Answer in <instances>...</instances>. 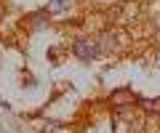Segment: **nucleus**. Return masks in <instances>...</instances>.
I'll return each instance as SVG.
<instances>
[{"label": "nucleus", "instance_id": "1", "mask_svg": "<svg viewBox=\"0 0 160 133\" xmlns=\"http://www.w3.org/2000/svg\"><path fill=\"white\" fill-rule=\"evenodd\" d=\"M75 53H78L80 59H93L96 56V45H93L91 40H78L75 43Z\"/></svg>", "mask_w": 160, "mask_h": 133}]
</instances>
